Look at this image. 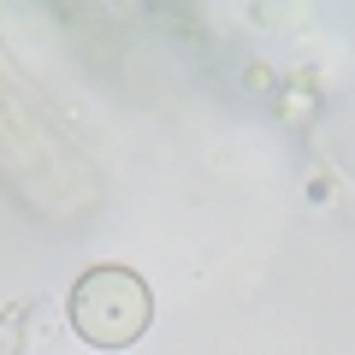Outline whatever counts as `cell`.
Returning <instances> with one entry per match:
<instances>
[{"instance_id":"cell-1","label":"cell","mask_w":355,"mask_h":355,"mask_svg":"<svg viewBox=\"0 0 355 355\" xmlns=\"http://www.w3.org/2000/svg\"><path fill=\"white\" fill-rule=\"evenodd\" d=\"M148 314H154V296L130 266H95L71 291V326L95 349H125V343H137L142 326H148Z\"/></svg>"},{"instance_id":"cell-2","label":"cell","mask_w":355,"mask_h":355,"mask_svg":"<svg viewBox=\"0 0 355 355\" xmlns=\"http://www.w3.org/2000/svg\"><path fill=\"white\" fill-rule=\"evenodd\" d=\"M24 326H30V308L24 302L0 308V355H24Z\"/></svg>"}]
</instances>
